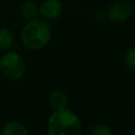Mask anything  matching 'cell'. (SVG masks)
Segmentation results:
<instances>
[{
	"label": "cell",
	"instance_id": "1",
	"mask_svg": "<svg viewBox=\"0 0 135 135\" xmlns=\"http://www.w3.org/2000/svg\"><path fill=\"white\" fill-rule=\"evenodd\" d=\"M21 41L23 45L33 51L41 50L51 40L52 28L50 24L42 19H34L28 21L21 31Z\"/></svg>",
	"mask_w": 135,
	"mask_h": 135
},
{
	"label": "cell",
	"instance_id": "2",
	"mask_svg": "<svg viewBox=\"0 0 135 135\" xmlns=\"http://www.w3.org/2000/svg\"><path fill=\"white\" fill-rule=\"evenodd\" d=\"M49 135H81V123L71 110H55L47 121Z\"/></svg>",
	"mask_w": 135,
	"mask_h": 135
},
{
	"label": "cell",
	"instance_id": "3",
	"mask_svg": "<svg viewBox=\"0 0 135 135\" xmlns=\"http://www.w3.org/2000/svg\"><path fill=\"white\" fill-rule=\"evenodd\" d=\"M25 64L22 57L16 52H7L0 57V72L9 80H19L23 77Z\"/></svg>",
	"mask_w": 135,
	"mask_h": 135
},
{
	"label": "cell",
	"instance_id": "4",
	"mask_svg": "<svg viewBox=\"0 0 135 135\" xmlns=\"http://www.w3.org/2000/svg\"><path fill=\"white\" fill-rule=\"evenodd\" d=\"M132 12H133V7L129 1L118 0L113 4H111L108 12V16L111 21L115 23H121L127 21L131 17Z\"/></svg>",
	"mask_w": 135,
	"mask_h": 135
},
{
	"label": "cell",
	"instance_id": "5",
	"mask_svg": "<svg viewBox=\"0 0 135 135\" xmlns=\"http://www.w3.org/2000/svg\"><path fill=\"white\" fill-rule=\"evenodd\" d=\"M63 6L59 0H45L39 7V14L45 20H54L60 17Z\"/></svg>",
	"mask_w": 135,
	"mask_h": 135
},
{
	"label": "cell",
	"instance_id": "6",
	"mask_svg": "<svg viewBox=\"0 0 135 135\" xmlns=\"http://www.w3.org/2000/svg\"><path fill=\"white\" fill-rule=\"evenodd\" d=\"M1 135H28L26 127L19 121H9L1 130Z\"/></svg>",
	"mask_w": 135,
	"mask_h": 135
},
{
	"label": "cell",
	"instance_id": "7",
	"mask_svg": "<svg viewBox=\"0 0 135 135\" xmlns=\"http://www.w3.org/2000/svg\"><path fill=\"white\" fill-rule=\"evenodd\" d=\"M50 104L54 110H62L68 105V96L61 91H54L50 96Z\"/></svg>",
	"mask_w": 135,
	"mask_h": 135
},
{
	"label": "cell",
	"instance_id": "8",
	"mask_svg": "<svg viewBox=\"0 0 135 135\" xmlns=\"http://www.w3.org/2000/svg\"><path fill=\"white\" fill-rule=\"evenodd\" d=\"M38 12H39V9H38L36 3L33 2V1H30V0L24 1L21 5V15L27 21L36 19L37 15H38Z\"/></svg>",
	"mask_w": 135,
	"mask_h": 135
},
{
	"label": "cell",
	"instance_id": "9",
	"mask_svg": "<svg viewBox=\"0 0 135 135\" xmlns=\"http://www.w3.org/2000/svg\"><path fill=\"white\" fill-rule=\"evenodd\" d=\"M13 43H14L13 33L6 27L0 28V49L7 51L12 47Z\"/></svg>",
	"mask_w": 135,
	"mask_h": 135
},
{
	"label": "cell",
	"instance_id": "10",
	"mask_svg": "<svg viewBox=\"0 0 135 135\" xmlns=\"http://www.w3.org/2000/svg\"><path fill=\"white\" fill-rule=\"evenodd\" d=\"M124 63L129 71L135 72V46H132L128 50L124 57Z\"/></svg>",
	"mask_w": 135,
	"mask_h": 135
},
{
	"label": "cell",
	"instance_id": "11",
	"mask_svg": "<svg viewBox=\"0 0 135 135\" xmlns=\"http://www.w3.org/2000/svg\"><path fill=\"white\" fill-rule=\"evenodd\" d=\"M90 135H113V132L107 124L98 123L92 128Z\"/></svg>",
	"mask_w": 135,
	"mask_h": 135
}]
</instances>
